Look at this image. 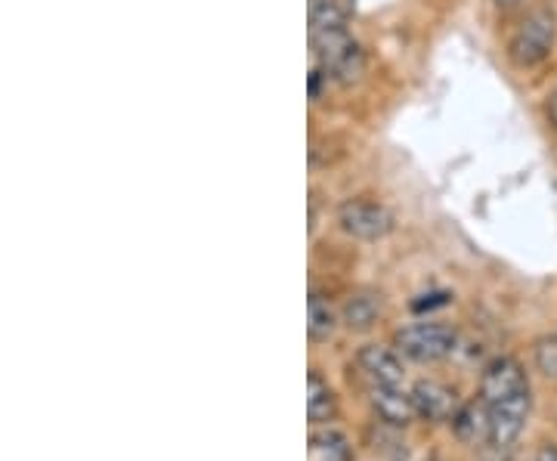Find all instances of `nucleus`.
I'll list each match as a JSON object with an SVG mask.
<instances>
[{
	"instance_id": "nucleus-2",
	"label": "nucleus",
	"mask_w": 557,
	"mask_h": 461,
	"mask_svg": "<svg viewBox=\"0 0 557 461\" xmlns=\"http://www.w3.org/2000/svg\"><path fill=\"white\" fill-rule=\"evenodd\" d=\"M557 43V13L552 7L530 10L508 40V57L520 68H533L552 57Z\"/></svg>"
},
{
	"instance_id": "nucleus-7",
	"label": "nucleus",
	"mask_w": 557,
	"mask_h": 461,
	"mask_svg": "<svg viewBox=\"0 0 557 461\" xmlns=\"http://www.w3.org/2000/svg\"><path fill=\"white\" fill-rule=\"evenodd\" d=\"M412 402H416V415H421L424 422H453L461 409L456 390L440 382H418L412 387Z\"/></svg>"
},
{
	"instance_id": "nucleus-12",
	"label": "nucleus",
	"mask_w": 557,
	"mask_h": 461,
	"mask_svg": "<svg viewBox=\"0 0 557 461\" xmlns=\"http://www.w3.org/2000/svg\"><path fill=\"white\" fill-rule=\"evenodd\" d=\"M335 328H338V316H335L332 303H329V298H322L319 291H313L310 301H307V332H310V341H329L335 335Z\"/></svg>"
},
{
	"instance_id": "nucleus-17",
	"label": "nucleus",
	"mask_w": 557,
	"mask_h": 461,
	"mask_svg": "<svg viewBox=\"0 0 557 461\" xmlns=\"http://www.w3.org/2000/svg\"><path fill=\"white\" fill-rule=\"evenodd\" d=\"M449 303V295H424V301H416V310H431V307H443Z\"/></svg>"
},
{
	"instance_id": "nucleus-4",
	"label": "nucleus",
	"mask_w": 557,
	"mask_h": 461,
	"mask_svg": "<svg viewBox=\"0 0 557 461\" xmlns=\"http://www.w3.org/2000/svg\"><path fill=\"white\" fill-rule=\"evenodd\" d=\"M341 229L359 241H379L394 229V214L372 199H350L338 211Z\"/></svg>"
},
{
	"instance_id": "nucleus-16",
	"label": "nucleus",
	"mask_w": 557,
	"mask_h": 461,
	"mask_svg": "<svg viewBox=\"0 0 557 461\" xmlns=\"http://www.w3.org/2000/svg\"><path fill=\"white\" fill-rule=\"evenodd\" d=\"M536 365L542 375L557 378V338H542L536 344Z\"/></svg>"
},
{
	"instance_id": "nucleus-5",
	"label": "nucleus",
	"mask_w": 557,
	"mask_h": 461,
	"mask_svg": "<svg viewBox=\"0 0 557 461\" xmlns=\"http://www.w3.org/2000/svg\"><path fill=\"white\" fill-rule=\"evenodd\" d=\"M520 394H530V382H527V372L518 360L511 357H498L486 369H483V378H480V400L498 402L508 400V397H520Z\"/></svg>"
},
{
	"instance_id": "nucleus-1",
	"label": "nucleus",
	"mask_w": 557,
	"mask_h": 461,
	"mask_svg": "<svg viewBox=\"0 0 557 461\" xmlns=\"http://www.w3.org/2000/svg\"><path fill=\"white\" fill-rule=\"evenodd\" d=\"M313 40V50H317L319 68L338 84H354L362 78L366 72V57H362V47L357 38L350 35L347 25H335V28H319L310 32Z\"/></svg>"
},
{
	"instance_id": "nucleus-14",
	"label": "nucleus",
	"mask_w": 557,
	"mask_h": 461,
	"mask_svg": "<svg viewBox=\"0 0 557 461\" xmlns=\"http://www.w3.org/2000/svg\"><path fill=\"white\" fill-rule=\"evenodd\" d=\"M310 461H350V443L338 431H322L310 437Z\"/></svg>"
},
{
	"instance_id": "nucleus-9",
	"label": "nucleus",
	"mask_w": 557,
	"mask_h": 461,
	"mask_svg": "<svg viewBox=\"0 0 557 461\" xmlns=\"http://www.w3.org/2000/svg\"><path fill=\"white\" fill-rule=\"evenodd\" d=\"M359 369L366 372V378L372 384H403L406 372H403V362L391 350V347H381V344H369L359 350Z\"/></svg>"
},
{
	"instance_id": "nucleus-10",
	"label": "nucleus",
	"mask_w": 557,
	"mask_h": 461,
	"mask_svg": "<svg viewBox=\"0 0 557 461\" xmlns=\"http://www.w3.org/2000/svg\"><path fill=\"white\" fill-rule=\"evenodd\" d=\"M338 412V400L335 390L329 387V382H322L317 372L307 375V415L313 424H325L335 419Z\"/></svg>"
},
{
	"instance_id": "nucleus-13",
	"label": "nucleus",
	"mask_w": 557,
	"mask_h": 461,
	"mask_svg": "<svg viewBox=\"0 0 557 461\" xmlns=\"http://www.w3.org/2000/svg\"><path fill=\"white\" fill-rule=\"evenodd\" d=\"M381 313V295H369V291H359L354 295L350 301L344 303V322L350 325V328H369L372 322L379 320Z\"/></svg>"
},
{
	"instance_id": "nucleus-18",
	"label": "nucleus",
	"mask_w": 557,
	"mask_h": 461,
	"mask_svg": "<svg viewBox=\"0 0 557 461\" xmlns=\"http://www.w3.org/2000/svg\"><path fill=\"white\" fill-rule=\"evenodd\" d=\"M536 461H557V446L545 443V446L536 452Z\"/></svg>"
},
{
	"instance_id": "nucleus-8",
	"label": "nucleus",
	"mask_w": 557,
	"mask_h": 461,
	"mask_svg": "<svg viewBox=\"0 0 557 461\" xmlns=\"http://www.w3.org/2000/svg\"><path fill=\"white\" fill-rule=\"evenodd\" d=\"M369 400L381 422L394 424V427H406L416 419V402H412V394L403 390V384H372Z\"/></svg>"
},
{
	"instance_id": "nucleus-3",
	"label": "nucleus",
	"mask_w": 557,
	"mask_h": 461,
	"mask_svg": "<svg viewBox=\"0 0 557 461\" xmlns=\"http://www.w3.org/2000/svg\"><path fill=\"white\" fill-rule=\"evenodd\" d=\"M397 350L416 362L446 360L456 350V332L443 322H412L397 332Z\"/></svg>"
},
{
	"instance_id": "nucleus-11",
	"label": "nucleus",
	"mask_w": 557,
	"mask_h": 461,
	"mask_svg": "<svg viewBox=\"0 0 557 461\" xmlns=\"http://www.w3.org/2000/svg\"><path fill=\"white\" fill-rule=\"evenodd\" d=\"M453 427H456V434L465 443L490 440V409H486V402L480 400V406L478 402L461 406L456 412V419H453Z\"/></svg>"
},
{
	"instance_id": "nucleus-19",
	"label": "nucleus",
	"mask_w": 557,
	"mask_h": 461,
	"mask_svg": "<svg viewBox=\"0 0 557 461\" xmlns=\"http://www.w3.org/2000/svg\"><path fill=\"white\" fill-rule=\"evenodd\" d=\"M548 119H552V124L557 127V90L552 94V100H548Z\"/></svg>"
},
{
	"instance_id": "nucleus-6",
	"label": "nucleus",
	"mask_w": 557,
	"mask_h": 461,
	"mask_svg": "<svg viewBox=\"0 0 557 461\" xmlns=\"http://www.w3.org/2000/svg\"><path fill=\"white\" fill-rule=\"evenodd\" d=\"M486 409H490V443L493 446H511L523 434L527 419H530V394L490 402Z\"/></svg>"
},
{
	"instance_id": "nucleus-20",
	"label": "nucleus",
	"mask_w": 557,
	"mask_h": 461,
	"mask_svg": "<svg viewBox=\"0 0 557 461\" xmlns=\"http://www.w3.org/2000/svg\"><path fill=\"white\" fill-rule=\"evenodd\" d=\"M498 7H505V10H508V7H515V3H518V0H496Z\"/></svg>"
},
{
	"instance_id": "nucleus-15",
	"label": "nucleus",
	"mask_w": 557,
	"mask_h": 461,
	"mask_svg": "<svg viewBox=\"0 0 557 461\" xmlns=\"http://www.w3.org/2000/svg\"><path fill=\"white\" fill-rule=\"evenodd\" d=\"M335 25H347L341 0H310V32L335 28Z\"/></svg>"
}]
</instances>
